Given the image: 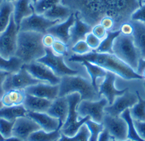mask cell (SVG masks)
I'll return each mask as SVG.
<instances>
[{
	"mask_svg": "<svg viewBox=\"0 0 145 141\" xmlns=\"http://www.w3.org/2000/svg\"><path fill=\"white\" fill-rule=\"evenodd\" d=\"M112 141H134V140H129V139H127V140H113Z\"/></svg>",
	"mask_w": 145,
	"mask_h": 141,
	"instance_id": "54",
	"label": "cell"
},
{
	"mask_svg": "<svg viewBox=\"0 0 145 141\" xmlns=\"http://www.w3.org/2000/svg\"><path fill=\"white\" fill-rule=\"evenodd\" d=\"M55 41H56V38L53 36L52 34L46 33V34L43 35L42 43L45 46V47H52Z\"/></svg>",
	"mask_w": 145,
	"mask_h": 141,
	"instance_id": "47",
	"label": "cell"
},
{
	"mask_svg": "<svg viewBox=\"0 0 145 141\" xmlns=\"http://www.w3.org/2000/svg\"><path fill=\"white\" fill-rule=\"evenodd\" d=\"M3 107V103H2V101H1V99H0V108Z\"/></svg>",
	"mask_w": 145,
	"mask_h": 141,
	"instance_id": "55",
	"label": "cell"
},
{
	"mask_svg": "<svg viewBox=\"0 0 145 141\" xmlns=\"http://www.w3.org/2000/svg\"><path fill=\"white\" fill-rule=\"evenodd\" d=\"M59 22L61 21L59 20H50L43 15H39L34 12L33 15L22 20L19 27V31H33L46 34L49 28Z\"/></svg>",
	"mask_w": 145,
	"mask_h": 141,
	"instance_id": "11",
	"label": "cell"
},
{
	"mask_svg": "<svg viewBox=\"0 0 145 141\" xmlns=\"http://www.w3.org/2000/svg\"><path fill=\"white\" fill-rule=\"evenodd\" d=\"M89 137H90V131L85 123L81 127L78 132L74 136L69 137L61 133L60 138L57 141H88Z\"/></svg>",
	"mask_w": 145,
	"mask_h": 141,
	"instance_id": "35",
	"label": "cell"
},
{
	"mask_svg": "<svg viewBox=\"0 0 145 141\" xmlns=\"http://www.w3.org/2000/svg\"><path fill=\"white\" fill-rule=\"evenodd\" d=\"M3 1H7V2H11V3H13V2L16 1V0H3Z\"/></svg>",
	"mask_w": 145,
	"mask_h": 141,
	"instance_id": "56",
	"label": "cell"
},
{
	"mask_svg": "<svg viewBox=\"0 0 145 141\" xmlns=\"http://www.w3.org/2000/svg\"><path fill=\"white\" fill-rule=\"evenodd\" d=\"M69 61L82 62L87 61L95 64L99 67L105 69L106 71H110L121 78L125 80L131 79H143V76L139 75L131 67H130L124 61L119 59L114 54L99 53L96 52H91L85 55H72L69 59Z\"/></svg>",
	"mask_w": 145,
	"mask_h": 141,
	"instance_id": "2",
	"label": "cell"
},
{
	"mask_svg": "<svg viewBox=\"0 0 145 141\" xmlns=\"http://www.w3.org/2000/svg\"><path fill=\"white\" fill-rule=\"evenodd\" d=\"M119 29L121 30V34H125V35H132L133 34V26L130 21L123 23L120 26Z\"/></svg>",
	"mask_w": 145,
	"mask_h": 141,
	"instance_id": "46",
	"label": "cell"
},
{
	"mask_svg": "<svg viewBox=\"0 0 145 141\" xmlns=\"http://www.w3.org/2000/svg\"><path fill=\"white\" fill-rule=\"evenodd\" d=\"M59 96L78 92L81 95V101H97L100 97L99 91L94 87L91 82H89L80 76H64L61 78Z\"/></svg>",
	"mask_w": 145,
	"mask_h": 141,
	"instance_id": "4",
	"label": "cell"
},
{
	"mask_svg": "<svg viewBox=\"0 0 145 141\" xmlns=\"http://www.w3.org/2000/svg\"><path fill=\"white\" fill-rule=\"evenodd\" d=\"M102 124L116 140H125L128 139V125L121 116L112 117L105 114Z\"/></svg>",
	"mask_w": 145,
	"mask_h": 141,
	"instance_id": "12",
	"label": "cell"
},
{
	"mask_svg": "<svg viewBox=\"0 0 145 141\" xmlns=\"http://www.w3.org/2000/svg\"><path fill=\"white\" fill-rule=\"evenodd\" d=\"M131 20H138V21L145 23V3L143 4L141 7H138L135 12H133Z\"/></svg>",
	"mask_w": 145,
	"mask_h": 141,
	"instance_id": "43",
	"label": "cell"
},
{
	"mask_svg": "<svg viewBox=\"0 0 145 141\" xmlns=\"http://www.w3.org/2000/svg\"><path fill=\"white\" fill-rule=\"evenodd\" d=\"M28 111L23 104L16 106H3L0 108V118L15 121L18 118L27 116Z\"/></svg>",
	"mask_w": 145,
	"mask_h": 141,
	"instance_id": "26",
	"label": "cell"
},
{
	"mask_svg": "<svg viewBox=\"0 0 145 141\" xmlns=\"http://www.w3.org/2000/svg\"><path fill=\"white\" fill-rule=\"evenodd\" d=\"M51 48L52 49V51L55 53L59 55L65 56V55H69V53H68V46L66 43H65L62 41L56 39Z\"/></svg>",
	"mask_w": 145,
	"mask_h": 141,
	"instance_id": "40",
	"label": "cell"
},
{
	"mask_svg": "<svg viewBox=\"0 0 145 141\" xmlns=\"http://www.w3.org/2000/svg\"><path fill=\"white\" fill-rule=\"evenodd\" d=\"M138 96V102L130 108V112L133 120L145 121V100H143L139 95L138 91H136Z\"/></svg>",
	"mask_w": 145,
	"mask_h": 141,
	"instance_id": "34",
	"label": "cell"
},
{
	"mask_svg": "<svg viewBox=\"0 0 145 141\" xmlns=\"http://www.w3.org/2000/svg\"><path fill=\"white\" fill-rule=\"evenodd\" d=\"M18 33L19 28L16 25L12 15L6 30L0 34V55L3 58L9 60L15 56Z\"/></svg>",
	"mask_w": 145,
	"mask_h": 141,
	"instance_id": "7",
	"label": "cell"
},
{
	"mask_svg": "<svg viewBox=\"0 0 145 141\" xmlns=\"http://www.w3.org/2000/svg\"><path fill=\"white\" fill-rule=\"evenodd\" d=\"M94 35H95L98 39H99L100 40H103L106 36H107V33L108 30L106 29L105 27L103 26L100 24H97L95 25H94L92 27V31H91Z\"/></svg>",
	"mask_w": 145,
	"mask_h": 141,
	"instance_id": "42",
	"label": "cell"
},
{
	"mask_svg": "<svg viewBox=\"0 0 145 141\" xmlns=\"http://www.w3.org/2000/svg\"><path fill=\"white\" fill-rule=\"evenodd\" d=\"M37 61L50 68L53 73L59 78L64 76H75L79 73L78 70L69 67L65 62L64 56L55 53L51 47H46V55Z\"/></svg>",
	"mask_w": 145,
	"mask_h": 141,
	"instance_id": "8",
	"label": "cell"
},
{
	"mask_svg": "<svg viewBox=\"0 0 145 141\" xmlns=\"http://www.w3.org/2000/svg\"><path fill=\"white\" fill-rule=\"evenodd\" d=\"M75 22V14L72 13L65 21L56 24L47 29L48 34H52L56 39L62 41L68 45L70 39L69 30Z\"/></svg>",
	"mask_w": 145,
	"mask_h": 141,
	"instance_id": "19",
	"label": "cell"
},
{
	"mask_svg": "<svg viewBox=\"0 0 145 141\" xmlns=\"http://www.w3.org/2000/svg\"><path fill=\"white\" fill-rule=\"evenodd\" d=\"M14 123L15 121H10L3 118H0V132L5 139L12 136Z\"/></svg>",
	"mask_w": 145,
	"mask_h": 141,
	"instance_id": "38",
	"label": "cell"
},
{
	"mask_svg": "<svg viewBox=\"0 0 145 141\" xmlns=\"http://www.w3.org/2000/svg\"><path fill=\"white\" fill-rule=\"evenodd\" d=\"M10 73H8L7 71L0 70V99L3 97V94L5 93V91L3 90V82H4L7 76Z\"/></svg>",
	"mask_w": 145,
	"mask_h": 141,
	"instance_id": "48",
	"label": "cell"
},
{
	"mask_svg": "<svg viewBox=\"0 0 145 141\" xmlns=\"http://www.w3.org/2000/svg\"><path fill=\"white\" fill-rule=\"evenodd\" d=\"M13 17L17 27H20L23 19L34 13V7L32 0H16L13 2Z\"/></svg>",
	"mask_w": 145,
	"mask_h": 141,
	"instance_id": "22",
	"label": "cell"
},
{
	"mask_svg": "<svg viewBox=\"0 0 145 141\" xmlns=\"http://www.w3.org/2000/svg\"><path fill=\"white\" fill-rule=\"evenodd\" d=\"M116 80V74L110 71H107L105 80L100 84L99 87V94L100 95H105L109 105L113 104L116 97L123 95L125 91H128V88H125L122 90H118L115 87L114 83Z\"/></svg>",
	"mask_w": 145,
	"mask_h": 141,
	"instance_id": "16",
	"label": "cell"
},
{
	"mask_svg": "<svg viewBox=\"0 0 145 141\" xmlns=\"http://www.w3.org/2000/svg\"><path fill=\"white\" fill-rule=\"evenodd\" d=\"M71 14H72L71 9L69 7L59 3L52 8H50L49 10H47L46 12L43 14V16L47 19L52 20H59L62 22L67 20Z\"/></svg>",
	"mask_w": 145,
	"mask_h": 141,
	"instance_id": "27",
	"label": "cell"
},
{
	"mask_svg": "<svg viewBox=\"0 0 145 141\" xmlns=\"http://www.w3.org/2000/svg\"><path fill=\"white\" fill-rule=\"evenodd\" d=\"M41 129V127L28 116L18 118L14 123L12 135L18 137L24 141H27L29 136Z\"/></svg>",
	"mask_w": 145,
	"mask_h": 141,
	"instance_id": "15",
	"label": "cell"
},
{
	"mask_svg": "<svg viewBox=\"0 0 145 141\" xmlns=\"http://www.w3.org/2000/svg\"><path fill=\"white\" fill-rule=\"evenodd\" d=\"M23 62L16 56L7 60L0 55V70L7 71L10 74L16 73L23 66Z\"/></svg>",
	"mask_w": 145,
	"mask_h": 141,
	"instance_id": "32",
	"label": "cell"
},
{
	"mask_svg": "<svg viewBox=\"0 0 145 141\" xmlns=\"http://www.w3.org/2000/svg\"><path fill=\"white\" fill-rule=\"evenodd\" d=\"M56 141H57V140H56Z\"/></svg>",
	"mask_w": 145,
	"mask_h": 141,
	"instance_id": "62",
	"label": "cell"
},
{
	"mask_svg": "<svg viewBox=\"0 0 145 141\" xmlns=\"http://www.w3.org/2000/svg\"><path fill=\"white\" fill-rule=\"evenodd\" d=\"M43 35L33 31H19L15 56L19 58L24 65L43 57L46 55V47L42 43Z\"/></svg>",
	"mask_w": 145,
	"mask_h": 141,
	"instance_id": "3",
	"label": "cell"
},
{
	"mask_svg": "<svg viewBox=\"0 0 145 141\" xmlns=\"http://www.w3.org/2000/svg\"><path fill=\"white\" fill-rule=\"evenodd\" d=\"M25 95L26 93L25 90H11L3 94L1 101L3 106L7 107L21 105L24 104Z\"/></svg>",
	"mask_w": 145,
	"mask_h": 141,
	"instance_id": "25",
	"label": "cell"
},
{
	"mask_svg": "<svg viewBox=\"0 0 145 141\" xmlns=\"http://www.w3.org/2000/svg\"><path fill=\"white\" fill-rule=\"evenodd\" d=\"M39 82H42L33 78L27 71L26 69L22 66L18 72L7 75L3 82V90L5 92L11 90H25L28 87L38 84Z\"/></svg>",
	"mask_w": 145,
	"mask_h": 141,
	"instance_id": "10",
	"label": "cell"
},
{
	"mask_svg": "<svg viewBox=\"0 0 145 141\" xmlns=\"http://www.w3.org/2000/svg\"><path fill=\"white\" fill-rule=\"evenodd\" d=\"M38 1H39V0H32V2H33V4H34V3H37Z\"/></svg>",
	"mask_w": 145,
	"mask_h": 141,
	"instance_id": "58",
	"label": "cell"
},
{
	"mask_svg": "<svg viewBox=\"0 0 145 141\" xmlns=\"http://www.w3.org/2000/svg\"><path fill=\"white\" fill-rule=\"evenodd\" d=\"M26 94L32 95L41 98L54 101L59 97V85H51L45 82H39L25 89Z\"/></svg>",
	"mask_w": 145,
	"mask_h": 141,
	"instance_id": "17",
	"label": "cell"
},
{
	"mask_svg": "<svg viewBox=\"0 0 145 141\" xmlns=\"http://www.w3.org/2000/svg\"><path fill=\"white\" fill-rule=\"evenodd\" d=\"M61 135V131L58 129L52 132H46L40 129L30 134L27 141H56L58 140Z\"/></svg>",
	"mask_w": 145,
	"mask_h": 141,
	"instance_id": "31",
	"label": "cell"
},
{
	"mask_svg": "<svg viewBox=\"0 0 145 141\" xmlns=\"http://www.w3.org/2000/svg\"><path fill=\"white\" fill-rule=\"evenodd\" d=\"M145 3V0H144V2H143V4H144Z\"/></svg>",
	"mask_w": 145,
	"mask_h": 141,
	"instance_id": "61",
	"label": "cell"
},
{
	"mask_svg": "<svg viewBox=\"0 0 145 141\" xmlns=\"http://www.w3.org/2000/svg\"><path fill=\"white\" fill-rule=\"evenodd\" d=\"M85 41L88 44V46L90 47V48L93 51H96L101 42V40L98 39L95 35H94L92 33H90L86 35Z\"/></svg>",
	"mask_w": 145,
	"mask_h": 141,
	"instance_id": "41",
	"label": "cell"
},
{
	"mask_svg": "<svg viewBox=\"0 0 145 141\" xmlns=\"http://www.w3.org/2000/svg\"><path fill=\"white\" fill-rule=\"evenodd\" d=\"M6 140V139L3 137V135L2 134V133L0 132V141H5Z\"/></svg>",
	"mask_w": 145,
	"mask_h": 141,
	"instance_id": "52",
	"label": "cell"
},
{
	"mask_svg": "<svg viewBox=\"0 0 145 141\" xmlns=\"http://www.w3.org/2000/svg\"><path fill=\"white\" fill-rule=\"evenodd\" d=\"M3 0H0V5H1V3H2V2H3Z\"/></svg>",
	"mask_w": 145,
	"mask_h": 141,
	"instance_id": "60",
	"label": "cell"
},
{
	"mask_svg": "<svg viewBox=\"0 0 145 141\" xmlns=\"http://www.w3.org/2000/svg\"><path fill=\"white\" fill-rule=\"evenodd\" d=\"M74 14H75V22L69 30L70 39L69 42V45H72V47L78 41L85 40L86 35L91 33L92 31L91 25L82 20L78 12H76Z\"/></svg>",
	"mask_w": 145,
	"mask_h": 141,
	"instance_id": "18",
	"label": "cell"
},
{
	"mask_svg": "<svg viewBox=\"0 0 145 141\" xmlns=\"http://www.w3.org/2000/svg\"><path fill=\"white\" fill-rule=\"evenodd\" d=\"M86 125L90 131V137L88 141H98L99 134L105 130V127L102 123L94 121L91 119H89L86 122Z\"/></svg>",
	"mask_w": 145,
	"mask_h": 141,
	"instance_id": "36",
	"label": "cell"
},
{
	"mask_svg": "<svg viewBox=\"0 0 145 141\" xmlns=\"http://www.w3.org/2000/svg\"><path fill=\"white\" fill-rule=\"evenodd\" d=\"M14 10L13 3L3 1L0 5V34L8 26Z\"/></svg>",
	"mask_w": 145,
	"mask_h": 141,
	"instance_id": "28",
	"label": "cell"
},
{
	"mask_svg": "<svg viewBox=\"0 0 145 141\" xmlns=\"http://www.w3.org/2000/svg\"><path fill=\"white\" fill-rule=\"evenodd\" d=\"M27 116L36 121L41 127V129L46 132H52L58 129H61L63 125L59 122V119L50 116L47 113L28 112Z\"/></svg>",
	"mask_w": 145,
	"mask_h": 141,
	"instance_id": "20",
	"label": "cell"
},
{
	"mask_svg": "<svg viewBox=\"0 0 145 141\" xmlns=\"http://www.w3.org/2000/svg\"><path fill=\"white\" fill-rule=\"evenodd\" d=\"M142 76H143V78H144V79H145V70L144 71V73L142 74Z\"/></svg>",
	"mask_w": 145,
	"mask_h": 141,
	"instance_id": "57",
	"label": "cell"
},
{
	"mask_svg": "<svg viewBox=\"0 0 145 141\" xmlns=\"http://www.w3.org/2000/svg\"><path fill=\"white\" fill-rule=\"evenodd\" d=\"M61 0H39L33 4L34 12L39 15H43L47 10L59 4Z\"/></svg>",
	"mask_w": 145,
	"mask_h": 141,
	"instance_id": "37",
	"label": "cell"
},
{
	"mask_svg": "<svg viewBox=\"0 0 145 141\" xmlns=\"http://www.w3.org/2000/svg\"><path fill=\"white\" fill-rule=\"evenodd\" d=\"M121 34V30H108L107 36L105 38L101 40L100 45L95 51L96 52L99 53H110L113 54L112 46L115 39Z\"/></svg>",
	"mask_w": 145,
	"mask_h": 141,
	"instance_id": "29",
	"label": "cell"
},
{
	"mask_svg": "<svg viewBox=\"0 0 145 141\" xmlns=\"http://www.w3.org/2000/svg\"><path fill=\"white\" fill-rule=\"evenodd\" d=\"M5 141H24L23 140H21L20 138H18V137H16V136H12V137H10V138H7L6 139V140Z\"/></svg>",
	"mask_w": 145,
	"mask_h": 141,
	"instance_id": "51",
	"label": "cell"
},
{
	"mask_svg": "<svg viewBox=\"0 0 145 141\" xmlns=\"http://www.w3.org/2000/svg\"><path fill=\"white\" fill-rule=\"evenodd\" d=\"M99 24L102 25L107 30H112V28H114L115 26V20L111 16H106L100 20Z\"/></svg>",
	"mask_w": 145,
	"mask_h": 141,
	"instance_id": "44",
	"label": "cell"
},
{
	"mask_svg": "<svg viewBox=\"0 0 145 141\" xmlns=\"http://www.w3.org/2000/svg\"><path fill=\"white\" fill-rule=\"evenodd\" d=\"M121 117L125 119L127 125H128V139L134 141H145L139 136V134H138V132L136 131V128L135 127V123H134V120H133L131 115L130 108L125 110L121 114Z\"/></svg>",
	"mask_w": 145,
	"mask_h": 141,
	"instance_id": "33",
	"label": "cell"
},
{
	"mask_svg": "<svg viewBox=\"0 0 145 141\" xmlns=\"http://www.w3.org/2000/svg\"><path fill=\"white\" fill-rule=\"evenodd\" d=\"M112 50L115 55L136 71L141 56L138 48L135 45L132 35L120 34L113 42Z\"/></svg>",
	"mask_w": 145,
	"mask_h": 141,
	"instance_id": "5",
	"label": "cell"
},
{
	"mask_svg": "<svg viewBox=\"0 0 145 141\" xmlns=\"http://www.w3.org/2000/svg\"><path fill=\"white\" fill-rule=\"evenodd\" d=\"M145 70V59H142L140 58L138 61V68L136 69V73L139 75L142 76V74L144 73V71Z\"/></svg>",
	"mask_w": 145,
	"mask_h": 141,
	"instance_id": "49",
	"label": "cell"
},
{
	"mask_svg": "<svg viewBox=\"0 0 145 141\" xmlns=\"http://www.w3.org/2000/svg\"><path fill=\"white\" fill-rule=\"evenodd\" d=\"M46 113L53 118L59 119V122L64 124L69 114V101L67 96H59L54 100Z\"/></svg>",
	"mask_w": 145,
	"mask_h": 141,
	"instance_id": "21",
	"label": "cell"
},
{
	"mask_svg": "<svg viewBox=\"0 0 145 141\" xmlns=\"http://www.w3.org/2000/svg\"><path fill=\"white\" fill-rule=\"evenodd\" d=\"M135 127L136 128V131L139 134V136L145 140V121H135L134 120Z\"/></svg>",
	"mask_w": 145,
	"mask_h": 141,
	"instance_id": "45",
	"label": "cell"
},
{
	"mask_svg": "<svg viewBox=\"0 0 145 141\" xmlns=\"http://www.w3.org/2000/svg\"><path fill=\"white\" fill-rule=\"evenodd\" d=\"M82 65L83 66H85L88 72V74L91 77V83L94 86V87L98 91H99V87L97 86V78H104L105 77L106 74H107V71H106L105 69L99 67L98 65L92 64L91 62L87 61H82Z\"/></svg>",
	"mask_w": 145,
	"mask_h": 141,
	"instance_id": "30",
	"label": "cell"
},
{
	"mask_svg": "<svg viewBox=\"0 0 145 141\" xmlns=\"http://www.w3.org/2000/svg\"><path fill=\"white\" fill-rule=\"evenodd\" d=\"M23 66L26 69L27 71L33 78L42 82L48 83L51 85H59L60 83L61 78L56 76L50 68L39 61H34L30 64H26L24 65Z\"/></svg>",
	"mask_w": 145,
	"mask_h": 141,
	"instance_id": "13",
	"label": "cell"
},
{
	"mask_svg": "<svg viewBox=\"0 0 145 141\" xmlns=\"http://www.w3.org/2000/svg\"><path fill=\"white\" fill-rule=\"evenodd\" d=\"M110 138H111L110 134L108 133V131L106 129H105V130L101 132V134H99L98 141H109L110 140Z\"/></svg>",
	"mask_w": 145,
	"mask_h": 141,
	"instance_id": "50",
	"label": "cell"
},
{
	"mask_svg": "<svg viewBox=\"0 0 145 141\" xmlns=\"http://www.w3.org/2000/svg\"><path fill=\"white\" fill-rule=\"evenodd\" d=\"M66 96L69 101V114L60 131L62 134L72 137L78 132L82 125L91 119V118L87 116L82 119H78L79 116L77 112V107L81 101V95L78 92H73Z\"/></svg>",
	"mask_w": 145,
	"mask_h": 141,
	"instance_id": "6",
	"label": "cell"
},
{
	"mask_svg": "<svg viewBox=\"0 0 145 141\" xmlns=\"http://www.w3.org/2000/svg\"><path fill=\"white\" fill-rule=\"evenodd\" d=\"M65 4L75 7L80 16L91 22L108 16L114 19L115 25L120 26L130 21L133 12L140 7L138 0H64Z\"/></svg>",
	"mask_w": 145,
	"mask_h": 141,
	"instance_id": "1",
	"label": "cell"
},
{
	"mask_svg": "<svg viewBox=\"0 0 145 141\" xmlns=\"http://www.w3.org/2000/svg\"><path fill=\"white\" fill-rule=\"evenodd\" d=\"M108 104V102L105 97L99 101H81L77 107V112L80 119L88 116L94 121L102 123L105 115V108Z\"/></svg>",
	"mask_w": 145,
	"mask_h": 141,
	"instance_id": "9",
	"label": "cell"
},
{
	"mask_svg": "<svg viewBox=\"0 0 145 141\" xmlns=\"http://www.w3.org/2000/svg\"><path fill=\"white\" fill-rule=\"evenodd\" d=\"M52 104V101L26 94L23 105L28 112L46 113L48 108Z\"/></svg>",
	"mask_w": 145,
	"mask_h": 141,
	"instance_id": "23",
	"label": "cell"
},
{
	"mask_svg": "<svg viewBox=\"0 0 145 141\" xmlns=\"http://www.w3.org/2000/svg\"><path fill=\"white\" fill-rule=\"evenodd\" d=\"M137 102V95L127 91L123 95L116 97L112 104L106 106L105 108V112L106 114L112 117H119L125 110L133 107Z\"/></svg>",
	"mask_w": 145,
	"mask_h": 141,
	"instance_id": "14",
	"label": "cell"
},
{
	"mask_svg": "<svg viewBox=\"0 0 145 141\" xmlns=\"http://www.w3.org/2000/svg\"><path fill=\"white\" fill-rule=\"evenodd\" d=\"M138 3H139V5H140V7L143 5V2H144V0H138Z\"/></svg>",
	"mask_w": 145,
	"mask_h": 141,
	"instance_id": "53",
	"label": "cell"
},
{
	"mask_svg": "<svg viewBox=\"0 0 145 141\" xmlns=\"http://www.w3.org/2000/svg\"><path fill=\"white\" fill-rule=\"evenodd\" d=\"M144 88H145V79H144Z\"/></svg>",
	"mask_w": 145,
	"mask_h": 141,
	"instance_id": "59",
	"label": "cell"
},
{
	"mask_svg": "<svg viewBox=\"0 0 145 141\" xmlns=\"http://www.w3.org/2000/svg\"><path fill=\"white\" fill-rule=\"evenodd\" d=\"M72 51L77 55H85L91 52V49L85 40L78 41L72 47Z\"/></svg>",
	"mask_w": 145,
	"mask_h": 141,
	"instance_id": "39",
	"label": "cell"
},
{
	"mask_svg": "<svg viewBox=\"0 0 145 141\" xmlns=\"http://www.w3.org/2000/svg\"><path fill=\"white\" fill-rule=\"evenodd\" d=\"M133 26V39L140 52L142 59H145V23L138 20H130Z\"/></svg>",
	"mask_w": 145,
	"mask_h": 141,
	"instance_id": "24",
	"label": "cell"
}]
</instances>
